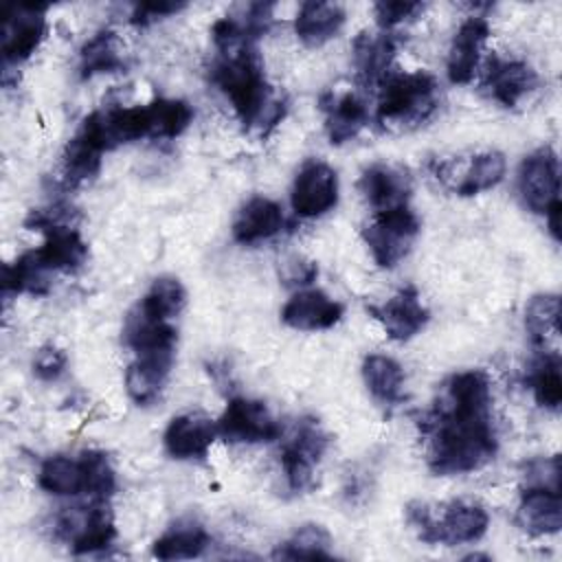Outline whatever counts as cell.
Here are the masks:
<instances>
[{"mask_svg":"<svg viewBox=\"0 0 562 562\" xmlns=\"http://www.w3.org/2000/svg\"><path fill=\"white\" fill-rule=\"evenodd\" d=\"M369 314L382 325L391 340L404 342L419 334L428 323V310L413 285L400 288L391 299L380 305H371Z\"/></svg>","mask_w":562,"mask_h":562,"instance_id":"5bb4252c","label":"cell"},{"mask_svg":"<svg viewBox=\"0 0 562 562\" xmlns=\"http://www.w3.org/2000/svg\"><path fill=\"white\" fill-rule=\"evenodd\" d=\"M50 270L37 259L35 250L22 252L13 263H7L2 270V292L9 294H35L44 296L50 290Z\"/></svg>","mask_w":562,"mask_h":562,"instance_id":"83f0119b","label":"cell"},{"mask_svg":"<svg viewBox=\"0 0 562 562\" xmlns=\"http://www.w3.org/2000/svg\"><path fill=\"white\" fill-rule=\"evenodd\" d=\"M353 66L358 79L364 88L382 86L391 75V64L395 57V40L386 31L380 33H358L353 40Z\"/></svg>","mask_w":562,"mask_h":562,"instance_id":"44dd1931","label":"cell"},{"mask_svg":"<svg viewBox=\"0 0 562 562\" xmlns=\"http://www.w3.org/2000/svg\"><path fill=\"white\" fill-rule=\"evenodd\" d=\"M213 83L228 97L239 123L250 130L259 127L266 136L285 114V101L272 97L263 75L261 57L255 44L233 53H222L211 70Z\"/></svg>","mask_w":562,"mask_h":562,"instance_id":"7a4b0ae2","label":"cell"},{"mask_svg":"<svg viewBox=\"0 0 562 562\" xmlns=\"http://www.w3.org/2000/svg\"><path fill=\"white\" fill-rule=\"evenodd\" d=\"M406 520L428 544H465L483 538L490 516L483 505L465 498L443 503L435 512L428 503L415 501L406 505Z\"/></svg>","mask_w":562,"mask_h":562,"instance_id":"3957f363","label":"cell"},{"mask_svg":"<svg viewBox=\"0 0 562 562\" xmlns=\"http://www.w3.org/2000/svg\"><path fill=\"white\" fill-rule=\"evenodd\" d=\"M68 358L57 345H44L33 356V373L44 382H55L64 375Z\"/></svg>","mask_w":562,"mask_h":562,"instance_id":"ab89813d","label":"cell"},{"mask_svg":"<svg viewBox=\"0 0 562 562\" xmlns=\"http://www.w3.org/2000/svg\"><path fill=\"white\" fill-rule=\"evenodd\" d=\"M481 86L496 103L503 108H514L538 86V75L522 59L492 55L485 61Z\"/></svg>","mask_w":562,"mask_h":562,"instance_id":"4fadbf2b","label":"cell"},{"mask_svg":"<svg viewBox=\"0 0 562 562\" xmlns=\"http://www.w3.org/2000/svg\"><path fill=\"white\" fill-rule=\"evenodd\" d=\"M173 367V351H151V353H138L136 360L125 371V391L132 402L138 406L154 404Z\"/></svg>","mask_w":562,"mask_h":562,"instance_id":"ffe728a7","label":"cell"},{"mask_svg":"<svg viewBox=\"0 0 562 562\" xmlns=\"http://www.w3.org/2000/svg\"><path fill=\"white\" fill-rule=\"evenodd\" d=\"M283 224L285 217L281 206L270 198L255 195L239 209L233 222V239L244 246L259 244L281 233Z\"/></svg>","mask_w":562,"mask_h":562,"instance_id":"cb8c5ba5","label":"cell"},{"mask_svg":"<svg viewBox=\"0 0 562 562\" xmlns=\"http://www.w3.org/2000/svg\"><path fill=\"white\" fill-rule=\"evenodd\" d=\"M417 235L419 220L408 204L375 213L373 222L362 231L364 244L380 268H395L408 255Z\"/></svg>","mask_w":562,"mask_h":562,"instance_id":"52a82bcc","label":"cell"},{"mask_svg":"<svg viewBox=\"0 0 562 562\" xmlns=\"http://www.w3.org/2000/svg\"><path fill=\"white\" fill-rule=\"evenodd\" d=\"M59 533L70 542L77 555L103 551L116 538L114 518L105 501H92L90 507H72L61 514Z\"/></svg>","mask_w":562,"mask_h":562,"instance_id":"30bf717a","label":"cell"},{"mask_svg":"<svg viewBox=\"0 0 562 562\" xmlns=\"http://www.w3.org/2000/svg\"><path fill=\"white\" fill-rule=\"evenodd\" d=\"M101 169V151L92 147L81 134H75L64 149L66 182L77 187L92 180Z\"/></svg>","mask_w":562,"mask_h":562,"instance_id":"d590c367","label":"cell"},{"mask_svg":"<svg viewBox=\"0 0 562 562\" xmlns=\"http://www.w3.org/2000/svg\"><path fill=\"white\" fill-rule=\"evenodd\" d=\"M37 483L42 490L57 496H75L86 492V474L81 459H70L64 454L48 457L40 465Z\"/></svg>","mask_w":562,"mask_h":562,"instance_id":"f546056e","label":"cell"},{"mask_svg":"<svg viewBox=\"0 0 562 562\" xmlns=\"http://www.w3.org/2000/svg\"><path fill=\"white\" fill-rule=\"evenodd\" d=\"M345 24V9L338 2L307 0L299 7L294 18V31L305 46H323Z\"/></svg>","mask_w":562,"mask_h":562,"instance_id":"d4e9b609","label":"cell"},{"mask_svg":"<svg viewBox=\"0 0 562 562\" xmlns=\"http://www.w3.org/2000/svg\"><path fill=\"white\" fill-rule=\"evenodd\" d=\"M505 176V156L501 151H481L476 154L465 171L461 173L459 182L452 184L454 193L459 195H476L496 187Z\"/></svg>","mask_w":562,"mask_h":562,"instance_id":"836d02e7","label":"cell"},{"mask_svg":"<svg viewBox=\"0 0 562 562\" xmlns=\"http://www.w3.org/2000/svg\"><path fill=\"white\" fill-rule=\"evenodd\" d=\"M184 301H187V292L176 277H158L151 281L149 290L138 301V305L158 318L171 321L173 316L180 314V310L184 307Z\"/></svg>","mask_w":562,"mask_h":562,"instance_id":"8d00e7d4","label":"cell"},{"mask_svg":"<svg viewBox=\"0 0 562 562\" xmlns=\"http://www.w3.org/2000/svg\"><path fill=\"white\" fill-rule=\"evenodd\" d=\"M525 327L531 342L540 351L547 349L549 340H558L560 336V296L558 294H538L529 301L525 310Z\"/></svg>","mask_w":562,"mask_h":562,"instance_id":"4dcf8cb0","label":"cell"},{"mask_svg":"<svg viewBox=\"0 0 562 562\" xmlns=\"http://www.w3.org/2000/svg\"><path fill=\"white\" fill-rule=\"evenodd\" d=\"M70 215L72 211L64 206H50L33 209L24 220L26 228L44 233V244L35 248V255L50 272L77 270L88 257V246L70 224Z\"/></svg>","mask_w":562,"mask_h":562,"instance_id":"5b68a950","label":"cell"},{"mask_svg":"<svg viewBox=\"0 0 562 562\" xmlns=\"http://www.w3.org/2000/svg\"><path fill=\"white\" fill-rule=\"evenodd\" d=\"M490 37V24L483 15H470L457 29L448 50V79L452 83H470L479 70L481 50Z\"/></svg>","mask_w":562,"mask_h":562,"instance_id":"2e32d148","label":"cell"},{"mask_svg":"<svg viewBox=\"0 0 562 562\" xmlns=\"http://www.w3.org/2000/svg\"><path fill=\"white\" fill-rule=\"evenodd\" d=\"M516 522L529 536H551L562 527L560 490L527 485L516 507Z\"/></svg>","mask_w":562,"mask_h":562,"instance_id":"d6986e66","label":"cell"},{"mask_svg":"<svg viewBox=\"0 0 562 562\" xmlns=\"http://www.w3.org/2000/svg\"><path fill=\"white\" fill-rule=\"evenodd\" d=\"M182 7H184V2H167V0H160V2H138V4H134L130 20H132V24L145 26V24L158 20V18H165L169 13L180 11Z\"/></svg>","mask_w":562,"mask_h":562,"instance_id":"60d3db41","label":"cell"},{"mask_svg":"<svg viewBox=\"0 0 562 562\" xmlns=\"http://www.w3.org/2000/svg\"><path fill=\"white\" fill-rule=\"evenodd\" d=\"M217 437V422L204 413L176 415L165 430V450L173 459H204Z\"/></svg>","mask_w":562,"mask_h":562,"instance_id":"9a60e30c","label":"cell"},{"mask_svg":"<svg viewBox=\"0 0 562 562\" xmlns=\"http://www.w3.org/2000/svg\"><path fill=\"white\" fill-rule=\"evenodd\" d=\"M123 68H125V59L119 48V37L110 29L94 33L79 50L81 79H90L103 72H119Z\"/></svg>","mask_w":562,"mask_h":562,"instance_id":"f1b7e54d","label":"cell"},{"mask_svg":"<svg viewBox=\"0 0 562 562\" xmlns=\"http://www.w3.org/2000/svg\"><path fill=\"white\" fill-rule=\"evenodd\" d=\"M358 187L369 206L382 213L408 204L411 176L400 167L375 162L362 171Z\"/></svg>","mask_w":562,"mask_h":562,"instance_id":"ac0fdd59","label":"cell"},{"mask_svg":"<svg viewBox=\"0 0 562 562\" xmlns=\"http://www.w3.org/2000/svg\"><path fill=\"white\" fill-rule=\"evenodd\" d=\"M518 193L525 206L540 215L560 204V165L551 147L525 156L518 169Z\"/></svg>","mask_w":562,"mask_h":562,"instance_id":"9c48e42d","label":"cell"},{"mask_svg":"<svg viewBox=\"0 0 562 562\" xmlns=\"http://www.w3.org/2000/svg\"><path fill=\"white\" fill-rule=\"evenodd\" d=\"M424 11L422 2H404V0H382L373 4L375 22L382 31H389L406 20H413L417 13Z\"/></svg>","mask_w":562,"mask_h":562,"instance_id":"f35d334b","label":"cell"},{"mask_svg":"<svg viewBox=\"0 0 562 562\" xmlns=\"http://www.w3.org/2000/svg\"><path fill=\"white\" fill-rule=\"evenodd\" d=\"M176 327L171 321L158 318L143 310L138 303L125 316L123 323V342L138 356L151 351H173L176 349Z\"/></svg>","mask_w":562,"mask_h":562,"instance_id":"603a6c76","label":"cell"},{"mask_svg":"<svg viewBox=\"0 0 562 562\" xmlns=\"http://www.w3.org/2000/svg\"><path fill=\"white\" fill-rule=\"evenodd\" d=\"M428 468L435 474H463L483 468L498 450L492 424V386L481 369L454 373L424 419Z\"/></svg>","mask_w":562,"mask_h":562,"instance_id":"6da1fadb","label":"cell"},{"mask_svg":"<svg viewBox=\"0 0 562 562\" xmlns=\"http://www.w3.org/2000/svg\"><path fill=\"white\" fill-rule=\"evenodd\" d=\"M46 4H11L4 9L2 57L4 66L29 59L46 35Z\"/></svg>","mask_w":562,"mask_h":562,"instance_id":"7c38bea8","label":"cell"},{"mask_svg":"<svg viewBox=\"0 0 562 562\" xmlns=\"http://www.w3.org/2000/svg\"><path fill=\"white\" fill-rule=\"evenodd\" d=\"M292 211L299 217H321L338 202V176L323 160H307L292 184Z\"/></svg>","mask_w":562,"mask_h":562,"instance_id":"8fae6325","label":"cell"},{"mask_svg":"<svg viewBox=\"0 0 562 562\" xmlns=\"http://www.w3.org/2000/svg\"><path fill=\"white\" fill-rule=\"evenodd\" d=\"M272 558L281 560H331V538L321 525L299 527L285 542L277 547Z\"/></svg>","mask_w":562,"mask_h":562,"instance_id":"1f68e13d","label":"cell"},{"mask_svg":"<svg viewBox=\"0 0 562 562\" xmlns=\"http://www.w3.org/2000/svg\"><path fill=\"white\" fill-rule=\"evenodd\" d=\"M437 105L439 86L432 75L391 72L380 86L375 119L384 127H415L428 121Z\"/></svg>","mask_w":562,"mask_h":562,"instance_id":"277c9868","label":"cell"},{"mask_svg":"<svg viewBox=\"0 0 562 562\" xmlns=\"http://www.w3.org/2000/svg\"><path fill=\"white\" fill-rule=\"evenodd\" d=\"M362 380L369 393L384 406H395L404 400V369L391 356L369 353L362 360Z\"/></svg>","mask_w":562,"mask_h":562,"instance_id":"484cf974","label":"cell"},{"mask_svg":"<svg viewBox=\"0 0 562 562\" xmlns=\"http://www.w3.org/2000/svg\"><path fill=\"white\" fill-rule=\"evenodd\" d=\"M329 441L327 430L316 417L303 415L292 424L281 441V468L290 492L303 494L314 487V468L327 452Z\"/></svg>","mask_w":562,"mask_h":562,"instance_id":"8992f818","label":"cell"},{"mask_svg":"<svg viewBox=\"0 0 562 562\" xmlns=\"http://www.w3.org/2000/svg\"><path fill=\"white\" fill-rule=\"evenodd\" d=\"M316 274H318L316 266L312 261H303V259H292L290 263H285V272H283L288 283H296V285L312 283Z\"/></svg>","mask_w":562,"mask_h":562,"instance_id":"b9f144b4","label":"cell"},{"mask_svg":"<svg viewBox=\"0 0 562 562\" xmlns=\"http://www.w3.org/2000/svg\"><path fill=\"white\" fill-rule=\"evenodd\" d=\"M529 389L533 400L542 408L558 411L562 402V378H560V353L558 351H540L531 371H529Z\"/></svg>","mask_w":562,"mask_h":562,"instance_id":"e575fe53","label":"cell"},{"mask_svg":"<svg viewBox=\"0 0 562 562\" xmlns=\"http://www.w3.org/2000/svg\"><path fill=\"white\" fill-rule=\"evenodd\" d=\"M79 459L86 474V494L92 501H108L116 490V474L108 454L101 450H86Z\"/></svg>","mask_w":562,"mask_h":562,"instance_id":"74e56055","label":"cell"},{"mask_svg":"<svg viewBox=\"0 0 562 562\" xmlns=\"http://www.w3.org/2000/svg\"><path fill=\"white\" fill-rule=\"evenodd\" d=\"M342 318V305L323 290H299L281 310V321L292 329H329Z\"/></svg>","mask_w":562,"mask_h":562,"instance_id":"e0dca14e","label":"cell"},{"mask_svg":"<svg viewBox=\"0 0 562 562\" xmlns=\"http://www.w3.org/2000/svg\"><path fill=\"white\" fill-rule=\"evenodd\" d=\"M211 538L206 529L193 520H180L169 527L151 547V555L158 560H189L204 553Z\"/></svg>","mask_w":562,"mask_h":562,"instance_id":"4316f807","label":"cell"},{"mask_svg":"<svg viewBox=\"0 0 562 562\" xmlns=\"http://www.w3.org/2000/svg\"><path fill=\"white\" fill-rule=\"evenodd\" d=\"M321 110L325 112V132L331 145L356 138L369 121L367 103L353 92H325L321 97Z\"/></svg>","mask_w":562,"mask_h":562,"instance_id":"7402d4cb","label":"cell"},{"mask_svg":"<svg viewBox=\"0 0 562 562\" xmlns=\"http://www.w3.org/2000/svg\"><path fill=\"white\" fill-rule=\"evenodd\" d=\"M147 108V123H149V138H176L180 136L191 119L193 110L182 99H154Z\"/></svg>","mask_w":562,"mask_h":562,"instance_id":"d6a6232c","label":"cell"},{"mask_svg":"<svg viewBox=\"0 0 562 562\" xmlns=\"http://www.w3.org/2000/svg\"><path fill=\"white\" fill-rule=\"evenodd\" d=\"M217 437L231 443H261L281 437V426L259 400L233 397L217 419Z\"/></svg>","mask_w":562,"mask_h":562,"instance_id":"ba28073f","label":"cell"}]
</instances>
